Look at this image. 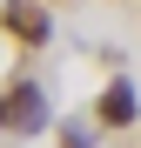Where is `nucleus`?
<instances>
[{
    "instance_id": "4",
    "label": "nucleus",
    "mask_w": 141,
    "mask_h": 148,
    "mask_svg": "<svg viewBox=\"0 0 141 148\" xmlns=\"http://www.w3.org/2000/svg\"><path fill=\"white\" fill-rule=\"evenodd\" d=\"M0 121H7V101H0Z\"/></svg>"
},
{
    "instance_id": "3",
    "label": "nucleus",
    "mask_w": 141,
    "mask_h": 148,
    "mask_svg": "<svg viewBox=\"0 0 141 148\" xmlns=\"http://www.w3.org/2000/svg\"><path fill=\"white\" fill-rule=\"evenodd\" d=\"M7 121H14V128H40V121H47V114H40V94H34V88H20L14 101H7Z\"/></svg>"
},
{
    "instance_id": "2",
    "label": "nucleus",
    "mask_w": 141,
    "mask_h": 148,
    "mask_svg": "<svg viewBox=\"0 0 141 148\" xmlns=\"http://www.w3.org/2000/svg\"><path fill=\"white\" fill-rule=\"evenodd\" d=\"M7 34H20V40H47V14L27 7V0H14V7H7Z\"/></svg>"
},
{
    "instance_id": "1",
    "label": "nucleus",
    "mask_w": 141,
    "mask_h": 148,
    "mask_svg": "<svg viewBox=\"0 0 141 148\" xmlns=\"http://www.w3.org/2000/svg\"><path fill=\"white\" fill-rule=\"evenodd\" d=\"M101 121H108V128H128V121H134V88L128 81H114L101 94Z\"/></svg>"
}]
</instances>
